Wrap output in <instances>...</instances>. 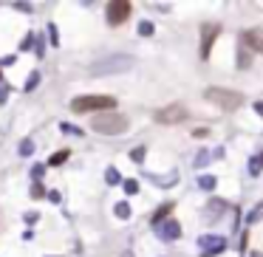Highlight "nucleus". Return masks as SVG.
I'll list each match as a JSON object with an SVG mask.
<instances>
[{"mask_svg": "<svg viewBox=\"0 0 263 257\" xmlns=\"http://www.w3.org/2000/svg\"><path fill=\"white\" fill-rule=\"evenodd\" d=\"M261 161H263V156H261Z\"/></svg>", "mask_w": 263, "mask_h": 257, "instance_id": "nucleus-17", "label": "nucleus"}, {"mask_svg": "<svg viewBox=\"0 0 263 257\" xmlns=\"http://www.w3.org/2000/svg\"><path fill=\"white\" fill-rule=\"evenodd\" d=\"M249 65H252V54L246 51V48H241V51H238V68H241V71H246Z\"/></svg>", "mask_w": 263, "mask_h": 257, "instance_id": "nucleus-8", "label": "nucleus"}, {"mask_svg": "<svg viewBox=\"0 0 263 257\" xmlns=\"http://www.w3.org/2000/svg\"><path fill=\"white\" fill-rule=\"evenodd\" d=\"M131 3L128 0H114V3H108V23L111 26H122L125 20L131 17Z\"/></svg>", "mask_w": 263, "mask_h": 257, "instance_id": "nucleus-4", "label": "nucleus"}, {"mask_svg": "<svg viewBox=\"0 0 263 257\" xmlns=\"http://www.w3.org/2000/svg\"><path fill=\"white\" fill-rule=\"evenodd\" d=\"M244 43L249 45L252 51L263 54V28H249V31H244Z\"/></svg>", "mask_w": 263, "mask_h": 257, "instance_id": "nucleus-7", "label": "nucleus"}, {"mask_svg": "<svg viewBox=\"0 0 263 257\" xmlns=\"http://www.w3.org/2000/svg\"><path fill=\"white\" fill-rule=\"evenodd\" d=\"M167 212H173V204H164V206H161V209H158V212L153 215V223L164 221V218H167Z\"/></svg>", "mask_w": 263, "mask_h": 257, "instance_id": "nucleus-10", "label": "nucleus"}, {"mask_svg": "<svg viewBox=\"0 0 263 257\" xmlns=\"http://www.w3.org/2000/svg\"><path fill=\"white\" fill-rule=\"evenodd\" d=\"M116 107V99L114 96H105V93H99V96H77L71 102V110L74 113H91V110H114Z\"/></svg>", "mask_w": 263, "mask_h": 257, "instance_id": "nucleus-2", "label": "nucleus"}, {"mask_svg": "<svg viewBox=\"0 0 263 257\" xmlns=\"http://www.w3.org/2000/svg\"><path fill=\"white\" fill-rule=\"evenodd\" d=\"M187 116V110L181 105H170V107H161V110H156V122L161 124H175V122H181Z\"/></svg>", "mask_w": 263, "mask_h": 257, "instance_id": "nucleus-5", "label": "nucleus"}, {"mask_svg": "<svg viewBox=\"0 0 263 257\" xmlns=\"http://www.w3.org/2000/svg\"><path fill=\"white\" fill-rule=\"evenodd\" d=\"M31 195H34V198H43V186H40V184H34V189H31Z\"/></svg>", "mask_w": 263, "mask_h": 257, "instance_id": "nucleus-15", "label": "nucleus"}, {"mask_svg": "<svg viewBox=\"0 0 263 257\" xmlns=\"http://www.w3.org/2000/svg\"><path fill=\"white\" fill-rule=\"evenodd\" d=\"M204 96L210 99L215 107H221V110H238V107L244 105V93H238V90H227V88H207Z\"/></svg>", "mask_w": 263, "mask_h": 257, "instance_id": "nucleus-3", "label": "nucleus"}, {"mask_svg": "<svg viewBox=\"0 0 263 257\" xmlns=\"http://www.w3.org/2000/svg\"><path fill=\"white\" fill-rule=\"evenodd\" d=\"M221 28L215 26V23H210V26H204V34H201V60H210L212 54V43L218 40Z\"/></svg>", "mask_w": 263, "mask_h": 257, "instance_id": "nucleus-6", "label": "nucleus"}, {"mask_svg": "<svg viewBox=\"0 0 263 257\" xmlns=\"http://www.w3.org/2000/svg\"><path fill=\"white\" fill-rule=\"evenodd\" d=\"M116 215H119V218H128V215H131L128 204H119V206H116Z\"/></svg>", "mask_w": 263, "mask_h": 257, "instance_id": "nucleus-13", "label": "nucleus"}, {"mask_svg": "<svg viewBox=\"0 0 263 257\" xmlns=\"http://www.w3.org/2000/svg\"><path fill=\"white\" fill-rule=\"evenodd\" d=\"M164 238H178V223H173V221L167 223L164 226Z\"/></svg>", "mask_w": 263, "mask_h": 257, "instance_id": "nucleus-12", "label": "nucleus"}, {"mask_svg": "<svg viewBox=\"0 0 263 257\" xmlns=\"http://www.w3.org/2000/svg\"><path fill=\"white\" fill-rule=\"evenodd\" d=\"M91 127L97 133H105V136H114V133H125L128 130V119L122 113H99L91 119Z\"/></svg>", "mask_w": 263, "mask_h": 257, "instance_id": "nucleus-1", "label": "nucleus"}, {"mask_svg": "<svg viewBox=\"0 0 263 257\" xmlns=\"http://www.w3.org/2000/svg\"><path fill=\"white\" fill-rule=\"evenodd\" d=\"M125 192H128V195H136V192H139V181L128 178V181H125Z\"/></svg>", "mask_w": 263, "mask_h": 257, "instance_id": "nucleus-11", "label": "nucleus"}, {"mask_svg": "<svg viewBox=\"0 0 263 257\" xmlns=\"http://www.w3.org/2000/svg\"><path fill=\"white\" fill-rule=\"evenodd\" d=\"M255 107H258V113H261V116H263V102H261V105H255Z\"/></svg>", "mask_w": 263, "mask_h": 257, "instance_id": "nucleus-16", "label": "nucleus"}, {"mask_svg": "<svg viewBox=\"0 0 263 257\" xmlns=\"http://www.w3.org/2000/svg\"><path fill=\"white\" fill-rule=\"evenodd\" d=\"M141 34H144V37H147V34H153V26H150V23H141Z\"/></svg>", "mask_w": 263, "mask_h": 257, "instance_id": "nucleus-14", "label": "nucleus"}, {"mask_svg": "<svg viewBox=\"0 0 263 257\" xmlns=\"http://www.w3.org/2000/svg\"><path fill=\"white\" fill-rule=\"evenodd\" d=\"M68 156H71L68 150H60V153H54V156H51V161H48V164H51V167H57V164H62V161H68Z\"/></svg>", "mask_w": 263, "mask_h": 257, "instance_id": "nucleus-9", "label": "nucleus"}]
</instances>
